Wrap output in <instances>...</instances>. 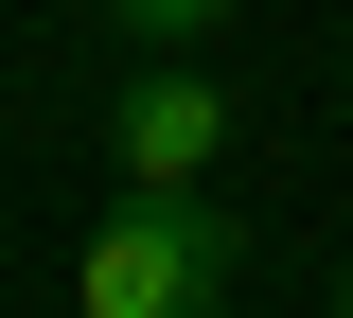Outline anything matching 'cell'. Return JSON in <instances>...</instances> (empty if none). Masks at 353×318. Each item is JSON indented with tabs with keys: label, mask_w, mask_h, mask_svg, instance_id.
<instances>
[{
	"label": "cell",
	"mask_w": 353,
	"mask_h": 318,
	"mask_svg": "<svg viewBox=\"0 0 353 318\" xmlns=\"http://www.w3.org/2000/svg\"><path fill=\"white\" fill-rule=\"evenodd\" d=\"M230 266H248V230L212 195H124L71 248V318H230Z\"/></svg>",
	"instance_id": "obj_1"
},
{
	"label": "cell",
	"mask_w": 353,
	"mask_h": 318,
	"mask_svg": "<svg viewBox=\"0 0 353 318\" xmlns=\"http://www.w3.org/2000/svg\"><path fill=\"white\" fill-rule=\"evenodd\" d=\"M212 18H248V0H106L124 53H176V36H212Z\"/></svg>",
	"instance_id": "obj_3"
},
{
	"label": "cell",
	"mask_w": 353,
	"mask_h": 318,
	"mask_svg": "<svg viewBox=\"0 0 353 318\" xmlns=\"http://www.w3.org/2000/svg\"><path fill=\"white\" fill-rule=\"evenodd\" d=\"M336 318H353V266H336Z\"/></svg>",
	"instance_id": "obj_4"
},
{
	"label": "cell",
	"mask_w": 353,
	"mask_h": 318,
	"mask_svg": "<svg viewBox=\"0 0 353 318\" xmlns=\"http://www.w3.org/2000/svg\"><path fill=\"white\" fill-rule=\"evenodd\" d=\"M106 177H124V195H212L230 177V89L176 71V53L124 71V89H106Z\"/></svg>",
	"instance_id": "obj_2"
}]
</instances>
